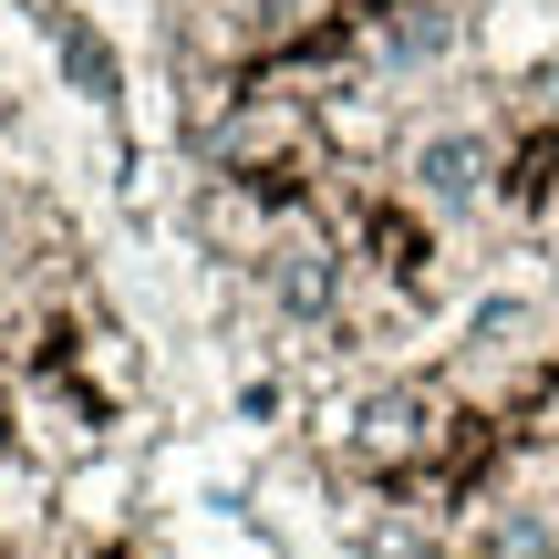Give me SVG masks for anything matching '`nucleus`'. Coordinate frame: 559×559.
<instances>
[{
    "instance_id": "1",
    "label": "nucleus",
    "mask_w": 559,
    "mask_h": 559,
    "mask_svg": "<svg viewBox=\"0 0 559 559\" xmlns=\"http://www.w3.org/2000/svg\"><path fill=\"white\" fill-rule=\"evenodd\" d=\"M404 198L425 218H477L508 198V135L487 115H445L425 135H404Z\"/></svg>"
},
{
    "instance_id": "2",
    "label": "nucleus",
    "mask_w": 559,
    "mask_h": 559,
    "mask_svg": "<svg viewBox=\"0 0 559 559\" xmlns=\"http://www.w3.org/2000/svg\"><path fill=\"white\" fill-rule=\"evenodd\" d=\"M11 11L32 21V41L52 52L62 94L94 104V115H124V52H115V32H104L83 0H11Z\"/></svg>"
}]
</instances>
